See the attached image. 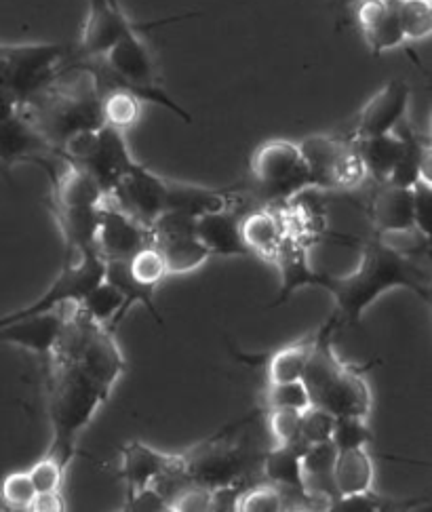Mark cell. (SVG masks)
<instances>
[{"label": "cell", "instance_id": "cell-45", "mask_svg": "<svg viewBox=\"0 0 432 512\" xmlns=\"http://www.w3.org/2000/svg\"><path fill=\"white\" fill-rule=\"evenodd\" d=\"M15 108H17V104L11 100V97L7 93L0 91V118L11 114Z\"/></svg>", "mask_w": 432, "mask_h": 512}, {"label": "cell", "instance_id": "cell-39", "mask_svg": "<svg viewBox=\"0 0 432 512\" xmlns=\"http://www.w3.org/2000/svg\"><path fill=\"white\" fill-rule=\"evenodd\" d=\"M0 496H3L5 506L11 510H30L36 498V487L28 475V470H17L7 475L3 487H0Z\"/></svg>", "mask_w": 432, "mask_h": 512}, {"label": "cell", "instance_id": "cell-12", "mask_svg": "<svg viewBox=\"0 0 432 512\" xmlns=\"http://www.w3.org/2000/svg\"><path fill=\"white\" fill-rule=\"evenodd\" d=\"M196 13L159 19V22H146L135 24L125 15L119 0H89V11L85 26L81 32V41H78V53L87 59H102L121 38L129 32H142L156 26H167L178 19L194 17Z\"/></svg>", "mask_w": 432, "mask_h": 512}, {"label": "cell", "instance_id": "cell-13", "mask_svg": "<svg viewBox=\"0 0 432 512\" xmlns=\"http://www.w3.org/2000/svg\"><path fill=\"white\" fill-rule=\"evenodd\" d=\"M196 218L182 211H165L148 228L152 245L161 251L167 274H188L199 270L211 255L205 245L196 239Z\"/></svg>", "mask_w": 432, "mask_h": 512}, {"label": "cell", "instance_id": "cell-3", "mask_svg": "<svg viewBox=\"0 0 432 512\" xmlns=\"http://www.w3.org/2000/svg\"><path fill=\"white\" fill-rule=\"evenodd\" d=\"M340 329L336 310L331 317L314 331V344L308 363L302 373V382L308 390L310 405L321 407L333 416H359L369 418L371 411V388L365 373L369 365L346 363L338 357L333 338Z\"/></svg>", "mask_w": 432, "mask_h": 512}, {"label": "cell", "instance_id": "cell-14", "mask_svg": "<svg viewBox=\"0 0 432 512\" xmlns=\"http://www.w3.org/2000/svg\"><path fill=\"white\" fill-rule=\"evenodd\" d=\"M167 190L169 180L137 161L106 194V199L137 224L150 228L167 211Z\"/></svg>", "mask_w": 432, "mask_h": 512}, {"label": "cell", "instance_id": "cell-21", "mask_svg": "<svg viewBox=\"0 0 432 512\" xmlns=\"http://www.w3.org/2000/svg\"><path fill=\"white\" fill-rule=\"evenodd\" d=\"M357 24L373 55L403 49L407 45L399 17V0H359Z\"/></svg>", "mask_w": 432, "mask_h": 512}, {"label": "cell", "instance_id": "cell-8", "mask_svg": "<svg viewBox=\"0 0 432 512\" xmlns=\"http://www.w3.org/2000/svg\"><path fill=\"white\" fill-rule=\"evenodd\" d=\"M60 156L85 171L104 194L119 184L121 177L137 163L125 133L108 125L68 137L60 148Z\"/></svg>", "mask_w": 432, "mask_h": 512}, {"label": "cell", "instance_id": "cell-9", "mask_svg": "<svg viewBox=\"0 0 432 512\" xmlns=\"http://www.w3.org/2000/svg\"><path fill=\"white\" fill-rule=\"evenodd\" d=\"M72 55H76L74 47L66 43L3 45L0 91L7 93L17 106H22L51 83V78Z\"/></svg>", "mask_w": 432, "mask_h": 512}, {"label": "cell", "instance_id": "cell-20", "mask_svg": "<svg viewBox=\"0 0 432 512\" xmlns=\"http://www.w3.org/2000/svg\"><path fill=\"white\" fill-rule=\"evenodd\" d=\"M239 205L241 203L237 201L220 211H209L196 218V239L205 245L209 255H220V258H253L241 234L243 211L239 209Z\"/></svg>", "mask_w": 432, "mask_h": 512}, {"label": "cell", "instance_id": "cell-40", "mask_svg": "<svg viewBox=\"0 0 432 512\" xmlns=\"http://www.w3.org/2000/svg\"><path fill=\"white\" fill-rule=\"evenodd\" d=\"M300 416H302V411H298V409H268L264 413V418H268L272 437H274V441H277V445H296V447H300L298 445Z\"/></svg>", "mask_w": 432, "mask_h": 512}, {"label": "cell", "instance_id": "cell-17", "mask_svg": "<svg viewBox=\"0 0 432 512\" xmlns=\"http://www.w3.org/2000/svg\"><path fill=\"white\" fill-rule=\"evenodd\" d=\"M411 100V89L401 78H392L371 100L361 108L355 118L348 140H363L392 133L403 121H407V108Z\"/></svg>", "mask_w": 432, "mask_h": 512}, {"label": "cell", "instance_id": "cell-37", "mask_svg": "<svg viewBox=\"0 0 432 512\" xmlns=\"http://www.w3.org/2000/svg\"><path fill=\"white\" fill-rule=\"evenodd\" d=\"M420 500H411V502H397V500H388L376 491L369 489L363 491V494H355V496H344L333 500L329 504V510H340V512H378V510H403L409 506H418Z\"/></svg>", "mask_w": 432, "mask_h": 512}, {"label": "cell", "instance_id": "cell-42", "mask_svg": "<svg viewBox=\"0 0 432 512\" xmlns=\"http://www.w3.org/2000/svg\"><path fill=\"white\" fill-rule=\"evenodd\" d=\"M28 475H30L36 491H55V489H62V485H64L66 468L55 458L45 454L28 470Z\"/></svg>", "mask_w": 432, "mask_h": 512}, {"label": "cell", "instance_id": "cell-7", "mask_svg": "<svg viewBox=\"0 0 432 512\" xmlns=\"http://www.w3.org/2000/svg\"><path fill=\"white\" fill-rule=\"evenodd\" d=\"M251 173L262 203L270 207L291 205L298 194L314 188L300 142L270 140L262 144L253 152Z\"/></svg>", "mask_w": 432, "mask_h": 512}, {"label": "cell", "instance_id": "cell-11", "mask_svg": "<svg viewBox=\"0 0 432 512\" xmlns=\"http://www.w3.org/2000/svg\"><path fill=\"white\" fill-rule=\"evenodd\" d=\"M104 272L106 260L102 258L100 251L95 249L81 255L76 262L64 264L62 272L57 274V279L36 302L22 310H15L11 314H5V317H0V327L22 321L26 317H34V314L55 310L66 304H81L85 295L104 279Z\"/></svg>", "mask_w": 432, "mask_h": 512}, {"label": "cell", "instance_id": "cell-23", "mask_svg": "<svg viewBox=\"0 0 432 512\" xmlns=\"http://www.w3.org/2000/svg\"><path fill=\"white\" fill-rule=\"evenodd\" d=\"M241 234L253 258L272 264L287 234L283 213L264 205L247 209L241 218Z\"/></svg>", "mask_w": 432, "mask_h": 512}, {"label": "cell", "instance_id": "cell-44", "mask_svg": "<svg viewBox=\"0 0 432 512\" xmlns=\"http://www.w3.org/2000/svg\"><path fill=\"white\" fill-rule=\"evenodd\" d=\"M32 512H64L66 508V500L62 496V489L55 491H36V498L30 506Z\"/></svg>", "mask_w": 432, "mask_h": 512}, {"label": "cell", "instance_id": "cell-10", "mask_svg": "<svg viewBox=\"0 0 432 512\" xmlns=\"http://www.w3.org/2000/svg\"><path fill=\"white\" fill-rule=\"evenodd\" d=\"M304 159L310 167L314 188L350 190L367 177L355 142L338 135H310L300 142Z\"/></svg>", "mask_w": 432, "mask_h": 512}, {"label": "cell", "instance_id": "cell-18", "mask_svg": "<svg viewBox=\"0 0 432 512\" xmlns=\"http://www.w3.org/2000/svg\"><path fill=\"white\" fill-rule=\"evenodd\" d=\"M152 243L150 230L116 209L108 199L100 209L97 226V251L106 262H129L133 255Z\"/></svg>", "mask_w": 432, "mask_h": 512}, {"label": "cell", "instance_id": "cell-5", "mask_svg": "<svg viewBox=\"0 0 432 512\" xmlns=\"http://www.w3.org/2000/svg\"><path fill=\"white\" fill-rule=\"evenodd\" d=\"M239 426L234 422L222 428L218 435L190 447L184 454H178V472L173 481H186L207 489H222L230 485H245L255 462L262 460L253 454L243 443L232 441V430Z\"/></svg>", "mask_w": 432, "mask_h": 512}, {"label": "cell", "instance_id": "cell-19", "mask_svg": "<svg viewBox=\"0 0 432 512\" xmlns=\"http://www.w3.org/2000/svg\"><path fill=\"white\" fill-rule=\"evenodd\" d=\"M74 306L76 304H66L55 310L34 314V317H26L22 321L3 325L0 327V344L19 346L34 352L36 357L47 359L53 352L55 342L60 338L64 323Z\"/></svg>", "mask_w": 432, "mask_h": 512}, {"label": "cell", "instance_id": "cell-29", "mask_svg": "<svg viewBox=\"0 0 432 512\" xmlns=\"http://www.w3.org/2000/svg\"><path fill=\"white\" fill-rule=\"evenodd\" d=\"M314 344V333L310 336L291 342L272 354H266V369H268V382H291V380H302L304 367L308 363L310 350Z\"/></svg>", "mask_w": 432, "mask_h": 512}, {"label": "cell", "instance_id": "cell-1", "mask_svg": "<svg viewBox=\"0 0 432 512\" xmlns=\"http://www.w3.org/2000/svg\"><path fill=\"white\" fill-rule=\"evenodd\" d=\"M45 395L53 428L47 456L66 470L83 435L125 371L114 333L78 308L68 314L53 352L45 359Z\"/></svg>", "mask_w": 432, "mask_h": 512}, {"label": "cell", "instance_id": "cell-30", "mask_svg": "<svg viewBox=\"0 0 432 512\" xmlns=\"http://www.w3.org/2000/svg\"><path fill=\"white\" fill-rule=\"evenodd\" d=\"M144 102L125 87L110 85L106 81V93L102 95V116L104 123L112 129L127 131L140 123Z\"/></svg>", "mask_w": 432, "mask_h": 512}, {"label": "cell", "instance_id": "cell-31", "mask_svg": "<svg viewBox=\"0 0 432 512\" xmlns=\"http://www.w3.org/2000/svg\"><path fill=\"white\" fill-rule=\"evenodd\" d=\"M78 308H81L93 321L102 323L110 329V325L116 319V314H119L123 308V293L112 283L102 279L85 295L83 302L78 304Z\"/></svg>", "mask_w": 432, "mask_h": 512}, {"label": "cell", "instance_id": "cell-33", "mask_svg": "<svg viewBox=\"0 0 432 512\" xmlns=\"http://www.w3.org/2000/svg\"><path fill=\"white\" fill-rule=\"evenodd\" d=\"M310 407L308 390L302 380L291 382H268L264 403L260 405L262 413L268 409H298L304 411Z\"/></svg>", "mask_w": 432, "mask_h": 512}, {"label": "cell", "instance_id": "cell-25", "mask_svg": "<svg viewBox=\"0 0 432 512\" xmlns=\"http://www.w3.org/2000/svg\"><path fill=\"white\" fill-rule=\"evenodd\" d=\"M302 454L304 451L296 445H277L262 458V472L285 496L291 494L312 506L302 475Z\"/></svg>", "mask_w": 432, "mask_h": 512}, {"label": "cell", "instance_id": "cell-38", "mask_svg": "<svg viewBox=\"0 0 432 512\" xmlns=\"http://www.w3.org/2000/svg\"><path fill=\"white\" fill-rule=\"evenodd\" d=\"M369 441H371V430H369L367 418H359V416L336 418V424H333V432H331V445L336 447V451L367 447Z\"/></svg>", "mask_w": 432, "mask_h": 512}, {"label": "cell", "instance_id": "cell-41", "mask_svg": "<svg viewBox=\"0 0 432 512\" xmlns=\"http://www.w3.org/2000/svg\"><path fill=\"white\" fill-rule=\"evenodd\" d=\"M211 508H213V491L192 483L175 491V494L167 500V510H175V512H205Z\"/></svg>", "mask_w": 432, "mask_h": 512}, {"label": "cell", "instance_id": "cell-46", "mask_svg": "<svg viewBox=\"0 0 432 512\" xmlns=\"http://www.w3.org/2000/svg\"><path fill=\"white\" fill-rule=\"evenodd\" d=\"M333 3H338V5H357L359 0H333Z\"/></svg>", "mask_w": 432, "mask_h": 512}, {"label": "cell", "instance_id": "cell-15", "mask_svg": "<svg viewBox=\"0 0 432 512\" xmlns=\"http://www.w3.org/2000/svg\"><path fill=\"white\" fill-rule=\"evenodd\" d=\"M62 161L30 118L15 108L11 114L0 118V169H13L15 165L30 163L47 171V175Z\"/></svg>", "mask_w": 432, "mask_h": 512}, {"label": "cell", "instance_id": "cell-16", "mask_svg": "<svg viewBox=\"0 0 432 512\" xmlns=\"http://www.w3.org/2000/svg\"><path fill=\"white\" fill-rule=\"evenodd\" d=\"M272 264H277V268L281 272V289H279L277 298L268 304V308L283 306L291 298V295L302 287H319V289L327 291L331 285L333 274L314 270L310 266L308 232L287 230L285 239L281 243V249Z\"/></svg>", "mask_w": 432, "mask_h": 512}, {"label": "cell", "instance_id": "cell-34", "mask_svg": "<svg viewBox=\"0 0 432 512\" xmlns=\"http://www.w3.org/2000/svg\"><path fill=\"white\" fill-rule=\"evenodd\" d=\"M333 424H336V416H333V413H329L321 407L310 405L308 409L302 411V416H300L298 445L306 451L312 445L331 441Z\"/></svg>", "mask_w": 432, "mask_h": 512}, {"label": "cell", "instance_id": "cell-24", "mask_svg": "<svg viewBox=\"0 0 432 512\" xmlns=\"http://www.w3.org/2000/svg\"><path fill=\"white\" fill-rule=\"evenodd\" d=\"M369 218L376 234L414 230V188L380 184V190L373 194L369 205Z\"/></svg>", "mask_w": 432, "mask_h": 512}, {"label": "cell", "instance_id": "cell-26", "mask_svg": "<svg viewBox=\"0 0 432 512\" xmlns=\"http://www.w3.org/2000/svg\"><path fill=\"white\" fill-rule=\"evenodd\" d=\"M331 477H333V487H336L338 498L363 494V491L373 489V481H376V466H373L367 447L338 451L336 462H333Z\"/></svg>", "mask_w": 432, "mask_h": 512}, {"label": "cell", "instance_id": "cell-22", "mask_svg": "<svg viewBox=\"0 0 432 512\" xmlns=\"http://www.w3.org/2000/svg\"><path fill=\"white\" fill-rule=\"evenodd\" d=\"M121 454L123 464L116 477L125 483L127 498L178 472V456L163 454V451L148 447L142 441L127 443Z\"/></svg>", "mask_w": 432, "mask_h": 512}, {"label": "cell", "instance_id": "cell-35", "mask_svg": "<svg viewBox=\"0 0 432 512\" xmlns=\"http://www.w3.org/2000/svg\"><path fill=\"white\" fill-rule=\"evenodd\" d=\"M234 510H239V512H279V510H285V494L279 487H274L272 483L245 487L237 498V504H234Z\"/></svg>", "mask_w": 432, "mask_h": 512}, {"label": "cell", "instance_id": "cell-36", "mask_svg": "<svg viewBox=\"0 0 432 512\" xmlns=\"http://www.w3.org/2000/svg\"><path fill=\"white\" fill-rule=\"evenodd\" d=\"M127 266H129L133 277L140 281V283H144V285L159 287V283L165 277H169L163 255L152 243L146 245L144 249L137 251L133 258L127 262Z\"/></svg>", "mask_w": 432, "mask_h": 512}, {"label": "cell", "instance_id": "cell-2", "mask_svg": "<svg viewBox=\"0 0 432 512\" xmlns=\"http://www.w3.org/2000/svg\"><path fill=\"white\" fill-rule=\"evenodd\" d=\"M395 287L414 291L424 302H430V270L418 262L416 255L403 253L376 234L363 245L357 270L346 277L333 274L327 293L336 300L340 325L357 327L363 312L382 293Z\"/></svg>", "mask_w": 432, "mask_h": 512}, {"label": "cell", "instance_id": "cell-27", "mask_svg": "<svg viewBox=\"0 0 432 512\" xmlns=\"http://www.w3.org/2000/svg\"><path fill=\"white\" fill-rule=\"evenodd\" d=\"M104 279H106L108 283H112L116 289H119V291L123 293V308H121L119 314H116L114 323L110 325V331H112V333H116V329L121 327V323L125 321L127 312H129V308H131L133 304H142V306L152 314L156 325L165 329L163 314L159 312V308H156V304H154V291H156V287L144 285V283L137 281V279L133 277V274H131L127 262H106Z\"/></svg>", "mask_w": 432, "mask_h": 512}, {"label": "cell", "instance_id": "cell-6", "mask_svg": "<svg viewBox=\"0 0 432 512\" xmlns=\"http://www.w3.org/2000/svg\"><path fill=\"white\" fill-rule=\"evenodd\" d=\"M102 64L106 70V81L129 89L140 97L142 102L167 108L184 123H192V116L165 91L159 81V72L154 66V57L148 45L140 38V32L125 34L104 57Z\"/></svg>", "mask_w": 432, "mask_h": 512}, {"label": "cell", "instance_id": "cell-4", "mask_svg": "<svg viewBox=\"0 0 432 512\" xmlns=\"http://www.w3.org/2000/svg\"><path fill=\"white\" fill-rule=\"evenodd\" d=\"M49 180L53 188L51 211L64 236V264H70L97 249V226L106 194L85 171L64 159L49 173Z\"/></svg>", "mask_w": 432, "mask_h": 512}, {"label": "cell", "instance_id": "cell-32", "mask_svg": "<svg viewBox=\"0 0 432 512\" xmlns=\"http://www.w3.org/2000/svg\"><path fill=\"white\" fill-rule=\"evenodd\" d=\"M399 17L407 43H420L432 34L430 0H399Z\"/></svg>", "mask_w": 432, "mask_h": 512}, {"label": "cell", "instance_id": "cell-43", "mask_svg": "<svg viewBox=\"0 0 432 512\" xmlns=\"http://www.w3.org/2000/svg\"><path fill=\"white\" fill-rule=\"evenodd\" d=\"M430 209H432V184L418 182L414 186V218L416 228L430 236Z\"/></svg>", "mask_w": 432, "mask_h": 512}, {"label": "cell", "instance_id": "cell-28", "mask_svg": "<svg viewBox=\"0 0 432 512\" xmlns=\"http://www.w3.org/2000/svg\"><path fill=\"white\" fill-rule=\"evenodd\" d=\"M359 152V159L365 167V173L373 182L388 184L390 173L395 169L403 152V140L399 133H384L376 137H363V140H352Z\"/></svg>", "mask_w": 432, "mask_h": 512}]
</instances>
